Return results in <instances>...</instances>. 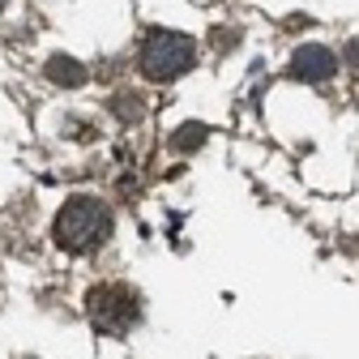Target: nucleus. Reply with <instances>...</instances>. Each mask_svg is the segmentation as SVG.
<instances>
[{
	"label": "nucleus",
	"instance_id": "nucleus-1",
	"mask_svg": "<svg viewBox=\"0 0 359 359\" xmlns=\"http://www.w3.org/2000/svg\"><path fill=\"white\" fill-rule=\"evenodd\" d=\"M52 236L65 252H95L111 236V210L99 197H69L65 210L56 214Z\"/></svg>",
	"mask_w": 359,
	"mask_h": 359
},
{
	"label": "nucleus",
	"instance_id": "nucleus-2",
	"mask_svg": "<svg viewBox=\"0 0 359 359\" xmlns=\"http://www.w3.org/2000/svg\"><path fill=\"white\" fill-rule=\"evenodd\" d=\"M197 65V39L184 30H150L142 43V73L150 81H175Z\"/></svg>",
	"mask_w": 359,
	"mask_h": 359
},
{
	"label": "nucleus",
	"instance_id": "nucleus-3",
	"mask_svg": "<svg viewBox=\"0 0 359 359\" xmlns=\"http://www.w3.org/2000/svg\"><path fill=\"white\" fill-rule=\"evenodd\" d=\"M86 312H90V325H95L103 338H124L142 321V299L124 283H103V287H95L86 295Z\"/></svg>",
	"mask_w": 359,
	"mask_h": 359
},
{
	"label": "nucleus",
	"instance_id": "nucleus-4",
	"mask_svg": "<svg viewBox=\"0 0 359 359\" xmlns=\"http://www.w3.org/2000/svg\"><path fill=\"white\" fill-rule=\"evenodd\" d=\"M334 69H338V56L330 48H321V43H304L291 56V73L304 81H325V77H334Z\"/></svg>",
	"mask_w": 359,
	"mask_h": 359
},
{
	"label": "nucleus",
	"instance_id": "nucleus-5",
	"mask_svg": "<svg viewBox=\"0 0 359 359\" xmlns=\"http://www.w3.org/2000/svg\"><path fill=\"white\" fill-rule=\"evenodd\" d=\"M48 77H52L56 86H81V81H86V69H81L73 56H52V60H48Z\"/></svg>",
	"mask_w": 359,
	"mask_h": 359
},
{
	"label": "nucleus",
	"instance_id": "nucleus-6",
	"mask_svg": "<svg viewBox=\"0 0 359 359\" xmlns=\"http://www.w3.org/2000/svg\"><path fill=\"white\" fill-rule=\"evenodd\" d=\"M201 142H205V124H184V128H180L175 137H171L175 150H197Z\"/></svg>",
	"mask_w": 359,
	"mask_h": 359
},
{
	"label": "nucleus",
	"instance_id": "nucleus-7",
	"mask_svg": "<svg viewBox=\"0 0 359 359\" xmlns=\"http://www.w3.org/2000/svg\"><path fill=\"white\" fill-rule=\"evenodd\" d=\"M342 60L359 69V39H351V43H346V52H342Z\"/></svg>",
	"mask_w": 359,
	"mask_h": 359
}]
</instances>
